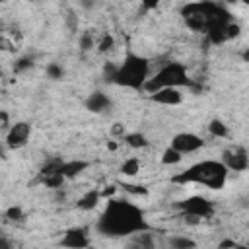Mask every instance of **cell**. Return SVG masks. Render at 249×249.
I'll return each mask as SVG.
<instances>
[{"label":"cell","instance_id":"60d3db41","mask_svg":"<svg viewBox=\"0 0 249 249\" xmlns=\"http://www.w3.org/2000/svg\"><path fill=\"white\" fill-rule=\"evenodd\" d=\"M239 2H243L245 6H249V0H239Z\"/></svg>","mask_w":249,"mask_h":249},{"label":"cell","instance_id":"484cf974","mask_svg":"<svg viewBox=\"0 0 249 249\" xmlns=\"http://www.w3.org/2000/svg\"><path fill=\"white\" fill-rule=\"evenodd\" d=\"M117 68H119V64H113V62H109V60L103 64V70H101V74H103V82H105V84H115Z\"/></svg>","mask_w":249,"mask_h":249},{"label":"cell","instance_id":"f1b7e54d","mask_svg":"<svg viewBox=\"0 0 249 249\" xmlns=\"http://www.w3.org/2000/svg\"><path fill=\"white\" fill-rule=\"evenodd\" d=\"M93 45H97V43H95V39H93L91 29L84 31V33L80 35V49H82L84 53H88V51H91V49H93Z\"/></svg>","mask_w":249,"mask_h":249},{"label":"cell","instance_id":"4fadbf2b","mask_svg":"<svg viewBox=\"0 0 249 249\" xmlns=\"http://www.w3.org/2000/svg\"><path fill=\"white\" fill-rule=\"evenodd\" d=\"M88 167H89V161H86V160H68V161L62 163L60 173H62L66 179H74V177L82 175Z\"/></svg>","mask_w":249,"mask_h":249},{"label":"cell","instance_id":"e0dca14e","mask_svg":"<svg viewBox=\"0 0 249 249\" xmlns=\"http://www.w3.org/2000/svg\"><path fill=\"white\" fill-rule=\"evenodd\" d=\"M123 140H124V144L126 146H130V148H134V150H140V148H146L150 142H148V138L142 134V132H128V134H124L123 136Z\"/></svg>","mask_w":249,"mask_h":249},{"label":"cell","instance_id":"6da1fadb","mask_svg":"<svg viewBox=\"0 0 249 249\" xmlns=\"http://www.w3.org/2000/svg\"><path fill=\"white\" fill-rule=\"evenodd\" d=\"M95 230L107 237H124L138 231H150L152 226L146 220V214L134 202L124 198H109L101 216L97 218Z\"/></svg>","mask_w":249,"mask_h":249},{"label":"cell","instance_id":"cb8c5ba5","mask_svg":"<svg viewBox=\"0 0 249 249\" xmlns=\"http://www.w3.org/2000/svg\"><path fill=\"white\" fill-rule=\"evenodd\" d=\"M45 74H47V78H49V80H54V82H56V80H62L66 72H64V68H62L58 62H49V64H47Z\"/></svg>","mask_w":249,"mask_h":249},{"label":"cell","instance_id":"277c9868","mask_svg":"<svg viewBox=\"0 0 249 249\" xmlns=\"http://www.w3.org/2000/svg\"><path fill=\"white\" fill-rule=\"evenodd\" d=\"M148 78H150V60L146 56H142V54L126 51L123 62L117 68L115 84L121 86V88H128V89L140 91Z\"/></svg>","mask_w":249,"mask_h":249},{"label":"cell","instance_id":"f546056e","mask_svg":"<svg viewBox=\"0 0 249 249\" xmlns=\"http://www.w3.org/2000/svg\"><path fill=\"white\" fill-rule=\"evenodd\" d=\"M134 245H140V247H154V241L150 239V233L148 231H138L134 233Z\"/></svg>","mask_w":249,"mask_h":249},{"label":"cell","instance_id":"603a6c76","mask_svg":"<svg viewBox=\"0 0 249 249\" xmlns=\"http://www.w3.org/2000/svg\"><path fill=\"white\" fill-rule=\"evenodd\" d=\"M97 53H101V54H105V53H109V51H113V47H115V37L111 35V33H103L101 35V39L97 41Z\"/></svg>","mask_w":249,"mask_h":249},{"label":"cell","instance_id":"d590c367","mask_svg":"<svg viewBox=\"0 0 249 249\" xmlns=\"http://www.w3.org/2000/svg\"><path fill=\"white\" fill-rule=\"evenodd\" d=\"M111 132H113L115 136H124V126H123L121 123H115V126L111 128Z\"/></svg>","mask_w":249,"mask_h":249},{"label":"cell","instance_id":"d6986e66","mask_svg":"<svg viewBox=\"0 0 249 249\" xmlns=\"http://www.w3.org/2000/svg\"><path fill=\"white\" fill-rule=\"evenodd\" d=\"M208 132H210L212 136H216V138H226V136L230 134L228 124H226L222 119H212V121L208 123Z\"/></svg>","mask_w":249,"mask_h":249},{"label":"cell","instance_id":"5b68a950","mask_svg":"<svg viewBox=\"0 0 249 249\" xmlns=\"http://www.w3.org/2000/svg\"><path fill=\"white\" fill-rule=\"evenodd\" d=\"M185 86L187 88L193 86V82L187 74V66L183 62L171 60V62H165L154 76H150L142 89L150 95V93L158 91L160 88H185Z\"/></svg>","mask_w":249,"mask_h":249},{"label":"cell","instance_id":"836d02e7","mask_svg":"<svg viewBox=\"0 0 249 249\" xmlns=\"http://www.w3.org/2000/svg\"><path fill=\"white\" fill-rule=\"evenodd\" d=\"M218 247H220V249H226V247H239V243L233 241V239H222V241L218 243Z\"/></svg>","mask_w":249,"mask_h":249},{"label":"cell","instance_id":"44dd1931","mask_svg":"<svg viewBox=\"0 0 249 249\" xmlns=\"http://www.w3.org/2000/svg\"><path fill=\"white\" fill-rule=\"evenodd\" d=\"M121 173H123L124 177H134V175H138V173H140V161H138V158H128V160H124V161L121 163Z\"/></svg>","mask_w":249,"mask_h":249},{"label":"cell","instance_id":"ab89813d","mask_svg":"<svg viewBox=\"0 0 249 249\" xmlns=\"http://www.w3.org/2000/svg\"><path fill=\"white\" fill-rule=\"evenodd\" d=\"M107 148H109V150H117V142H115V140H109V142H107Z\"/></svg>","mask_w":249,"mask_h":249},{"label":"cell","instance_id":"52a82bcc","mask_svg":"<svg viewBox=\"0 0 249 249\" xmlns=\"http://www.w3.org/2000/svg\"><path fill=\"white\" fill-rule=\"evenodd\" d=\"M29 136H31V124L27 121L12 123V126L6 130V146L12 150L23 148L27 144Z\"/></svg>","mask_w":249,"mask_h":249},{"label":"cell","instance_id":"7c38bea8","mask_svg":"<svg viewBox=\"0 0 249 249\" xmlns=\"http://www.w3.org/2000/svg\"><path fill=\"white\" fill-rule=\"evenodd\" d=\"M84 107H86L88 111L95 113V115H101V113L111 111L113 101H111V97H109L107 93H103V91H93V93H89V95L86 97Z\"/></svg>","mask_w":249,"mask_h":249},{"label":"cell","instance_id":"74e56055","mask_svg":"<svg viewBox=\"0 0 249 249\" xmlns=\"http://www.w3.org/2000/svg\"><path fill=\"white\" fill-rule=\"evenodd\" d=\"M113 195H115V187H113V185L107 187L105 191H101V196H103V198H109V196H113Z\"/></svg>","mask_w":249,"mask_h":249},{"label":"cell","instance_id":"ffe728a7","mask_svg":"<svg viewBox=\"0 0 249 249\" xmlns=\"http://www.w3.org/2000/svg\"><path fill=\"white\" fill-rule=\"evenodd\" d=\"M181 160H183V154L179 150H175L173 146H167L161 154V163L163 165H177V163H181Z\"/></svg>","mask_w":249,"mask_h":249},{"label":"cell","instance_id":"7402d4cb","mask_svg":"<svg viewBox=\"0 0 249 249\" xmlns=\"http://www.w3.org/2000/svg\"><path fill=\"white\" fill-rule=\"evenodd\" d=\"M167 243L173 249H193V247H196V241L187 237V235H173V237H169Z\"/></svg>","mask_w":249,"mask_h":249},{"label":"cell","instance_id":"9c48e42d","mask_svg":"<svg viewBox=\"0 0 249 249\" xmlns=\"http://www.w3.org/2000/svg\"><path fill=\"white\" fill-rule=\"evenodd\" d=\"M222 161L230 171H245L249 167V156L243 148H228L222 152Z\"/></svg>","mask_w":249,"mask_h":249},{"label":"cell","instance_id":"b9f144b4","mask_svg":"<svg viewBox=\"0 0 249 249\" xmlns=\"http://www.w3.org/2000/svg\"><path fill=\"white\" fill-rule=\"evenodd\" d=\"M0 2H8V0H0Z\"/></svg>","mask_w":249,"mask_h":249},{"label":"cell","instance_id":"3957f363","mask_svg":"<svg viewBox=\"0 0 249 249\" xmlns=\"http://www.w3.org/2000/svg\"><path fill=\"white\" fill-rule=\"evenodd\" d=\"M228 173H230V169L226 167V163L222 160H202V161H196L191 167L179 171L177 175H173L171 181L179 183V185L196 183L206 189L220 191V189H224V185L228 181Z\"/></svg>","mask_w":249,"mask_h":249},{"label":"cell","instance_id":"8992f818","mask_svg":"<svg viewBox=\"0 0 249 249\" xmlns=\"http://www.w3.org/2000/svg\"><path fill=\"white\" fill-rule=\"evenodd\" d=\"M175 206L181 210V214H193V216H198L200 220L210 218L214 214V202L208 200L206 196H200V195L187 196V198L179 200Z\"/></svg>","mask_w":249,"mask_h":249},{"label":"cell","instance_id":"ba28073f","mask_svg":"<svg viewBox=\"0 0 249 249\" xmlns=\"http://www.w3.org/2000/svg\"><path fill=\"white\" fill-rule=\"evenodd\" d=\"M169 146H173L175 150H179L185 156V154H195L200 148H204V140L195 132H179L171 138Z\"/></svg>","mask_w":249,"mask_h":249},{"label":"cell","instance_id":"7a4b0ae2","mask_svg":"<svg viewBox=\"0 0 249 249\" xmlns=\"http://www.w3.org/2000/svg\"><path fill=\"white\" fill-rule=\"evenodd\" d=\"M181 18L185 25L193 31L206 33L214 25H226L233 21L230 10L214 0H200V2H191L181 8Z\"/></svg>","mask_w":249,"mask_h":249},{"label":"cell","instance_id":"f35d334b","mask_svg":"<svg viewBox=\"0 0 249 249\" xmlns=\"http://www.w3.org/2000/svg\"><path fill=\"white\" fill-rule=\"evenodd\" d=\"M241 58H243V62H249V49H245V51L241 53Z\"/></svg>","mask_w":249,"mask_h":249},{"label":"cell","instance_id":"e575fe53","mask_svg":"<svg viewBox=\"0 0 249 249\" xmlns=\"http://www.w3.org/2000/svg\"><path fill=\"white\" fill-rule=\"evenodd\" d=\"M140 2H142V8L144 10H154L161 0H140Z\"/></svg>","mask_w":249,"mask_h":249},{"label":"cell","instance_id":"d6a6232c","mask_svg":"<svg viewBox=\"0 0 249 249\" xmlns=\"http://www.w3.org/2000/svg\"><path fill=\"white\" fill-rule=\"evenodd\" d=\"M183 216V220L189 224V226H196L198 222H200V218L198 216H193V214H181Z\"/></svg>","mask_w":249,"mask_h":249},{"label":"cell","instance_id":"8fae6325","mask_svg":"<svg viewBox=\"0 0 249 249\" xmlns=\"http://www.w3.org/2000/svg\"><path fill=\"white\" fill-rule=\"evenodd\" d=\"M148 97H150V101H154V103L169 105V107H175V105H181V103H183V93H181L179 88H160L158 91L150 93Z\"/></svg>","mask_w":249,"mask_h":249},{"label":"cell","instance_id":"1f68e13d","mask_svg":"<svg viewBox=\"0 0 249 249\" xmlns=\"http://www.w3.org/2000/svg\"><path fill=\"white\" fill-rule=\"evenodd\" d=\"M12 124H10V115L8 111H0V128L2 130H8Z\"/></svg>","mask_w":249,"mask_h":249},{"label":"cell","instance_id":"83f0119b","mask_svg":"<svg viewBox=\"0 0 249 249\" xmlns=\"http://www.w3.org/2000/svg\"><path fill=\"white\" fill-rule=\"evenodd\" d=\"M4 218H6V220H10V222H21V220L25 218V212H23V208H21V206L14 204V206L6 208Z\"/></svg>","mask_w":249,"mask_h":249},{"label":"cell","instance_id":"4dcf8cb0","mask_svg":"<svg viewBox=\"0 0 249 249\" xmlns=\"http://www.w3.org/2000/svg\"><path fill=\"white\" fill-rule=\"evenodd\" d=\"M226 31H228V39H235V37H239V33H241V25L235 23V21H230V23L226 25Z\"/></svg>","mask_w":249,"mask_h":249},{"label":"cell","instance_id":"9a60e30c","mask_svg":"<svg viewBox=\"0 0 249 249\" xmlns=\"http://www.w3.org/2000/svg\"><path fill=\"white\" fill-rule=\"evenodd\" d=\"M226 25H228V23H226ZM226 25H214V27H210V29L206 31V39H208L212 45H222V43L230 41V39H228Z\"/></svg>","mask_w":249,"mask_h":249},{"label":"cell","instance_id":"5bb4252c","mask_svg":"<svg viewBox=\"0 0 249 249\" xmlns=\"http://www.w3.org/2000/svg\"><path fill=\"white\" fill-rule=\"evenodd\" d=\"M101 198H103V196H101V193H99L97 189H89V191H86V193L78 198L76 206H78L80 210H93V208L99 204Z\"/></svg>","mask_w":249,"mask_h":249},{"label":"cell","instance_id":"7bdbcfd3","mask_svg":"<svg viewBox=\"0 0 249 249\" xmlns=\"http://www.w3.org/2000/svg\"><path fill=\"white\" fill-rule=\"evenodd\" d=\"M126 2H132V0H126Z\"/></svg>","mask_w":249,"mask_h":249},{"label":"cell","instance_id":"30bf717a","mask_svg":"<svg viewBox=\"0 0 249 249\" xmlns=\"http://www.w3.org/2000/svg\"><path fill=\"white\" fill-rule=\"evenodd\" d=\"M62 247H72V249H82V247H89V233L86 228H70L64 231L62 239H60Z\"/></svg>","mask_w":249,"mask_h":249},{"label":"cell","instance_id":"d4e9b609","mask_svg":"<svg viewBox=\"0 0 249 249\" xmlns=\"http://www.w3.org/2000/svg\"><path fill=\"white\" fill-rule=\"evenodd\" d=\"M33 64H35V60H33V56H29V54H23V56H19V58H16V62H14V72H25V70H29V68H33Z\"/></svg>","mask_w":249,"mask_h":249},{"label":"cell","instance_id":"ac0fdd59","mask_svg":"<svg viewBox=\"0 0 249 249\" xmlns=\"http://www.w3.org/2000/svg\"><path fill=\"white\" fill-rule=\"evenodd\" d=\"M62 163H64L62 158H49V160L41 165L39 177H45V175H51V173H58V171L62 169Z\"/></svg>","mask_w":249,"mask_h":249},{"label":"cell","instance_id":"8d00e7d4","mask_svg":"<svg viewBox=\"0 0 249 249\" xmlns=\"http://www.w3.org/2000/svg\"><path fill=\"white\" fill-rule=\"evenodd\" d=\"M80 6H82L84 10H91V8L95 6V0H80Z\"/></svg>","mask_w":249,"mask_h":249},{"label":"cell","instance_id":"4316f807","mask_svg":"<svg viewBox=\"0 0 249 249\" xmlns=\"http://www.w3.org/2000/svg\"><path fill=\"white\" fill-rule=\"evenodd\" d=\"M121 189L128 195H134V196H146L148 195V187L144 185H134V183H121Z\"/></svg>","mask_w":249,"mask_h":249},{"label":"cell","instance_id":"2e32d148","mask_svg":"<svg viewBox=\"0 0 249 249\" xmlns=\"http://www.w3.org/2000/svg\"><path fill=\"white\" fill-rule=\"evenodd\" d=\"M37 181H39V183H43L47 189L60 191V189H62V185H64V181H66V177L58 171V173H51V175H45V177H37Z\"/></svg>","mask_w":249,"mask_h":249}]
</instances>
